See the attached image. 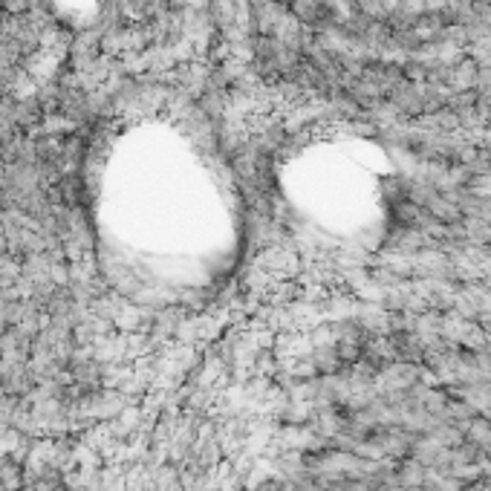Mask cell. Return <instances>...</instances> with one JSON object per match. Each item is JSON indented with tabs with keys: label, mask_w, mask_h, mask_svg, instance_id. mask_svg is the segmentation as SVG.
Listing matches in <instances>:
<instances>
[{
	"label": "cell",
	"mask_w": 491,
	"mask_h": 491,
	"mask_svg": "<svg viewBox=\"0 0 491 491\" xmlns=\"http://www.w3.org/2000/svg\"><path fill=\"white\" fill-rule=\"evenodd\" d=\"M414 333L422 338V341H433V338H442V315L439 312H422L414 324Z\"/></svg>",
	"instance_id": "obj_1"
},
{
	"label": "cell",
	"mask_w": 491,
	"mask_h": 491,
	"mask_svg": "<svg viewBox=\"0 0 491 491\" xmlns=\"http://www.w3.org/2000/svg\"><path fill=\"white\" fill-rule=\"evenodd\" d=\"M312 365H315V370L324 376H335L341 370V359H338L335 347H318L315 355H312Z\"/></svg>",
	"instance_id": "obj_3"
},
{
	"label": "cell",
	"mask_w": 491,
	"mask_h": 491,
	"mask_svg": "<svg viewBox=\"0 0 491 491\" xmlns=\"http://www.w3.org/2000/svg\"><path fill=\"white\" fill-rule=\"evenodd\" d=\"M465 439L474 442V445H480V448L485 451L488 445H491V419L488 416H474L468 422V428H465Z\"/></svg>",
	"instance_id": "obj_2"
}]
</instances>
